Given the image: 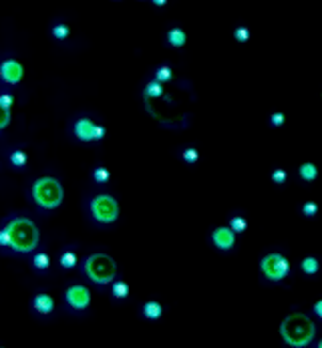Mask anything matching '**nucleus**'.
I'll return each instance as SVG.
<instances>
[{
    "label": "nucleus",
    "instance_id": "1",
    "mask_svg": "<svg viewBox=\"0 0 322 348\" xmlns=\"http://www.w3.org/2000/svg\"><path fill=\"white\" fill-rule=\"evenodd\" d=\"M2 227L8 232V239H10L8 252L24 256V253H32L38 248L40 232L31 218H24V216L10 218Z\"/></svg>",
    "mask_w": 322,
    "mask_h": 348
},
{
    "label": "nucleus",
    "instance_id": "2",
    "mask_svg": "<svg viewBox=\"0 0 322 348\" xmlns=\"http://www.w3.org/2000/svg\"><path fill=\"white\" fill-rule=\"evenodd\" d=\"M280 336L288 346L294 348H304L312 344L316 336V324L302 312H292L282 320L280 326Z\"/></svg>",
    "mask_w": 322,
    "mask_h": 348
},
{
    "label": "nucleus",
    "instance_id": "3",
    "mask_svg": "<svg viewBox=\"0 0 322 348\" xmlns=\"http://www.w3.org/2000/svg\"><path fill=\"white\" fill-rule=\"evenodd\" d=\"M31 197L40 209L52 211V209L61 207L63 199H64V190H63L61 181L55 177H38L32 181Z\"/></svg>",
    "mask_w": 322,
    "mask_h": 348
},
{
    "label": "nucleus",
    "instance_id": "4",
    "mask_svg": "<svg viewBox=\"0 0 322 348\" xmlns=\"http://www.w3.org/2000/svg\"><path fill=\"white\" fill-rule=\"evenodd\" d=\"M83 272L95 286H111L117 276V262L107 253H91L83 262Z\"/></svg>",
    "mask_w": 322,
    "mask_h": 348
},
{
    "label": "nucleus",
    "instance_id": "5",
    "mask_svg": "<svg viewBox=\"0 0 322 348\" xmlns=\"http://www.w3.org/2000/svg\"><path fill=\"white\" fill-rule=\"evenodd\" d=\"M91 220L99 225H113L119 220V202L109 193H97L89 202Z\"/></svg>",
    "mask_w": 322,
    "mask_h": 348
},
{
    "label": "nucleus",
    "instance_id": "6",
    "mask_svg": "<svg viewBox=\"0 0 322 348\" xmlns=\"http://www.w3.org/2000/svg\"><path fill=\"white\" fill-rule=\"evenodd\" d=\"M260 274L266 282L278 284L290 276V260L280 252H270L260 260Z\"/></svg>",
    "mask_w": 322,
    "mask_h": 348
},
{
    "label": "nucleus",
    "instance_id": "7",
    "mask_svg": "<svg viewBox=\"0 0 322 348\" xmlns=\"http://www.w3.org/2000/svg\"><path fill=\"white\" fill-rule=\"evenodd\" d=\"M64 302L75 312H83L91 306V290L83 284H73L64 290Z\"/></svg>",
    "mask_w": 322,
    "mask_h": 348
},
{
    "label": "nucleus",
    "instance_id": "8",
    "mask_svg": "<svg viewBox=\"0 0 322 348\" xmlns=\"http://www.w3.org/2000/svg\"><path fill=\"white\" fill-rule=\"evenodd\" d=\"M236 237L238 234L230 225H218L209 232V242L218 252H232L236 248Z\"/></svg>",
    "mask_w": 322,
    "mask_h": 348
},
{
    "label": "nucleus",
    "instance_id": "9",
    "mask_svg": "<svg viewBox=\"0 0 322 348\" xmlns=\"http://www.w3.org/2000/svg\"><path fill=\"white\" fill-rule=\"evenodd\" d=\"M24 77V66L16 59H6L0 64V79L6 85H18Z\"/></svg>",
    "mask_w": 322,
    "mask_h": 348
},
{
    "label": "nucleus",
    "instance_id": "10",
    "mask_svg": "<svg viewBox=\"0 0 322 348\" xmlns=\"http://www.w3.org/2000/svg\"><path fill=\"white\" fill-rule=\"evenodd\" d=\"M95 127L97 125L93 123L89 117H80L73 125V135L83 143H91V141H95Z\"/></svg>",
    "mask_w": 322,
    "mask_h": 348
},
{
    "label": "nucleus",
    "instance_id": "11",
    "mask_svg": "<svg viewBox=\"0 0 322 348\" xmlns=\"http://www.w3.org/2000/svg\"><path fill=\"white\" fill-rule=\"evenodd\" d=\"M32 310L40 316H48L55 312V298L47 292H38L36 296L32 298Z\"/></svg>",
    "mask_w": 322,
    "mask_h": 348
},
{
    "label": "nucleus",
    "instance_id": "12",
    "mask_svg": "<svg viewBox=\"0 0 322 348\" xmlns=\"http://www.w3.org/2000/svg\"><path fill=\"white\" fill-rule=\"evenodd\" d=\"M141 316L145 320H151V322H155V320H159L161 316H163V306H161V302H157V300H147L141 306Z\"/></svg>",
    "mask_w": 322,
    "mask_h": 348
},
{
    "label": "nucleus",
    "instance_id": "13",
    "mask_svg": "<svg viewBox=\"0 0 322 348\" xmlns=\"http://www.w3.org/2000/svg\"><path fill=\"white\" fill-rule=\"evenodd\" d=\"M187 43V34L181 26H173V29L167 31V45L173 48H183Z\"/></svg>",
    "mask_w": 322,
    "mask_h": 348
},
{
    "label": "nucleus",
    "instance_id": "14",
    "mask_svg": "<svg viewBox=\"0 0 322 348\" xmlns=\"http://www.w3.org/2000/svg\"><path fill=\"white\" fill-rule=\"evenodd\" d=\"M300 272L306 276V278H312L320 272V260L316 256H306L300 260Z\"/></svg>",
    "mask_w": 322,
    "mask_h": 348
},
{
    "label": "nucleus",
    "instance_id": "15",
    "mask_svg": "<svg viewBox=\"0 0 322 348\" xmlns=\"http://www.w3.org/2000/svg\"><path fill=\"white\" fill-rule=\"evenodd\" d=\"M298 177L304 181V183H312V181H316V177H318V167L314 165V163H302L300 167H298Z\"/></svg>",
    "mask_w": 322,
    "mask_h": 348
},
{
    "label": "nucleus",
    "instance_id": "16",
    "mask_svg": "<svg viewBox=\"0 0 322 348\" xmlns=\"http://www.w3.org/2000/svg\"><path fill=\"white\" fill-rule=\"evenodd\" d=\"M181 161H183L185 165H190V167L197 165V161H199V151H197V147H193V145H185L183 149H181Z\"/></svg>",
    "mask_w": 322,
    "mask_h": 348
},
{
    "label": "nucleus",
    "instance_id": "17",
    "mask_svg": "<svg viewBox=\"0 0 322 348\" xmlns=\"http://www.w3.org/2000/svg\"><path fill=\"white\" fill-rule=\"evenodd\" d=\"M227 225H230L232 230L240 236V234H244V232L248 230V220L242 216V213H232L230 220H227Z\"/></svg>",
    "mask_w": 322,
    "mask_h": 348
},
{
    "label": "nucleus",
    "instance_id": "18",
    "mask_svg": "<svg viewBox=\"0 0 322 348\" xmlns=\"http://www.w3.org/2000/svg\"><path fill=\"white\" fill-rule=\"evenodd\" d=\"M77 264H79V258H77V253L73 250H64L59 256V266L63 268V270H73Z\"/></svg>",
    "mask_w": 322,
    "mask_h": 348
},
{
    "label": "nucleus",
    "instance_id": "19",
    "mask_svg": "<svg viewBox=\"0 0 322 348\" xmlns=\"http://www.w3.org/2000/svg\"><path fill=\"white\" fill-rule=\"evenodd\" d=\"M111 296L115 300H125L129 296V284L123 282V280H115V282H111Z\"/></svg>",
    "mask_w": 322,
    "mask_h": 348
},
{
    "label": "nucleus",
    "instance_id": "20",
    "mask_svg": "<svg viewBox=\"0 0 322 348\" xmlns=\"http://www.w3.org/2000/svg\"><path fill=\"white\" fill-rule=\"evenodd\" d=\"M32 268H34V270H38V272L48 270V268H50V256H48L47 252L32 253Z\"/></svg>",
    "mask_w": 322,
    "mask_h": 348
},
{
    "label": "nucleus",
    "instance_id": "21",
    "mask_svg": "<svg viewBox=\"0 0 322 348\" xmlns=\"http://www.w3.org/2000/svg\"><path fill=\"white\" fill-rule=\"evenodd\" d=\"M143 95L147 99H159V97H163V83H159V81H153L151 83H147L145 89H143Z\"/></svg>",
    "mask_w": 322,
    "mask_h": 348
},
{
    "label": "nucleus",
    "instance_id": "22",
    "mask_svg": "<svg viewBox=\"0 0 322 348\" xmlns=\"http://www.w3.org/2000/svg\"><path fill=\"white\" fill-rule=\"evenodd\" d=\"M8 161L12 167L22 169V167H26V163H29V155H26L22 149H15V151L8 153Z\"/></svg>",
    "mask_w": 322,
    "mask_h": 348
},
{
    "label": "nucleus",
    "instance_id": "23",
    "mask_svg": "<svg viewBox=\"0 0 322 348\" xmlns=\"http://www.w3.org/2000/svg\"><path fill=\"white\" fill-rule=\"evenodd\" d=\"M91 175H93V181H95V183H101V185H103V183H107V181L111 179V171L107 169V167H103V165H97L95 169H93V173H91Z\"/></svg>",
    "mask_w": 322,
    "mask_h": 348
},
{
    "label": "nucleus",
    "instance_id": "24",
    "mask_svg": "<svg viewBox=\"0 0 322 348\" xmlns=\"http://www.w3.org/2000/svg\"><path fill=\"white\" fill-rule=\"evenodd\" d=\"M173 79V71H171V66L169 64H161L155 69V81L159 83H169Z\"/></svg>",
    "mask_w": 322,
    "mask_h": 348
},
{
    "label": "nucleus",
    "instance_id": "25",
    "mask_svg": "<svg viewBox=\"0 0 322 348\" xmlns=\"http://www.w3.org/2000/svg\"><path fill=\"white\" fill-rule=\"evenodd\" d=\"M69 34H71V29L66 24L59 22V24L52 26V36H55L57 41H64V38H69Z\"/></svg>",
    "mask_w": 322,
    "mask_h": 348
},
{
    "label": "nucleus",
    "instance_id": "26",
    "mask_svg": "<svg viewBox=\"0 0 322 348\" xmlns=\"http://www.w3.org/2000/svg\"><path fill=\"white\" fill-rule=\"evenodd\" d=\"M300 213L304 218H316V213H318V204L316 202H304L300 206Z\"/></svg>",
    "mask_w": 322,
    "mask_h": 348
},
{
    "label": "nucleus",
    "instance_id": "27",
    "mask_svg": "<svg viewBox=\"0 0 322 348\" xmlns=\"http://www.w3.org/2000/svg\"><path fill=\"white\" fill-rule=\"evenodd\" d=\"M270 179H272V183H276V185H284V183L288 181V171L282 169V167H278V169H274V171L270 173Z\"/></svg>",
    "mask_w": 322,
    "mask_h": 348
},
{
    "label": "nucleus",
    "instance_id": "28",
    "mask_svg": "<svg viewBox=\"0 0 322 348\" xmlns=\"http://www.w3.org/2000/svg\"><path fill=\"white\" fill-rule=\"evenodd\" d=\"M10 125V109L0 103V131H4Z\"/></svg>",
    "mask_w": 322,
    "mask_h": 348
},
{
    "label": "nucleus",
    "instance_id": "29",
    "mask_svg": "<svg viewBox=\"0 0 322 348\" xmlns=\"http://www.w3.org/2000/svg\"><path fill=\"white\" fill-rule=\"evenodd\" d=\"M234 38L238 43H246L248 38H250V29L248 26H238V29L234 31Z\"/></svg>",
    "mask_w": 322,
    "mask_h": 348
},
{
    "label": "nucleus",
    "instance_id": "30",
    "mask_svg": "<svg viewBox=\"0 0 322 348\" xmlns=\"http://www.w3.org/2000/svg\"><path fill=\"white\" fill-rule=\"evenodd\" d=\"M284 121H286L284 113H272L270 115V125L272 127H282V125H284Z\"/></svg>",
    "mask_w": 322,
    "mask_h": 348
},
{
    "label": "nucleus",
    "instance_id": "31",
    "mask_svg": "<svg viewBox=\"0 0 322 348\" xmlns=\"http://www.w3.org/2000/svg\"><path fill=\"white\" fill-rule=\"evenodd\" d=\"M0 103H2L4 107H8V109H10L12 103H15V97H12L10 93H2V95H0Z\"/></svg>",
    "mask_w": 322,
    "mask_h": 348
},
{
    "label": "nucleus",
    "instance_id": "32",
    "mask_svg": "<svg viewBox=\"0 0 322 348\" xmlns=\"http://www.w3.org/2000/svg\"><path fill=\"white\" fill-rule=\"evenodd\" d=\"M312 312H314V316H316L318 320H322V298L314 302V306H312Z\"/></svg>",
    "mask_w": 322,
    "mask_h": 348
},
{
    "label": "nucleus",
    "instance_id": "33",
    "mask_svg": "<svg viewBox=\"0 0 322 348\" xmlns=\"http://www.w3.org/2000/svg\"><path fill=\"white\" fill-rule=\"evenodd\" d=\"M105 133H107L105 127H103V125H97V127H95V141H101V139L105 137Z\"/></svg>",
    "mask_w": 322,
    "mask_h": 348
},
{
    "label": "nucleus",
    "instance_id": "34",
    "mask_svg": "<svg viewBox=\"0 0 322 348\" xmlns=\"http://www.w3.org/2000/svg\"><path fill=\"white\" fill-rule=\"evenodd\" d=\"M151 4L157 6V8H163V6L167 4V0H151Z\"/></svg>",
    "mask_w": 322,
    "mask_h": 348
},
{
    "label": "nucleus",
    "instance_id": "35",
    "mask_svg": "<svg viewBox=\"0 0 322 348\" xmlns=\"http://www.w3.org/2000/svg\"><path fill=\"white\" fill-rule=\"evenodd\" d=\"M316 346H318V348H322V340H318V342H316Z\"/></svg>",
    "mask_w": 322,
    "mask_h": 348
}]
</instances>
